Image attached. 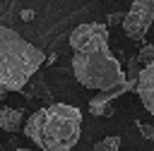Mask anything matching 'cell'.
I'll return each instance as SVG.
<instances>
[{
    "mask_svg": "<svg viewBox=\"0 0 154 151\" xmlns=\"http://www.w3.org/2000/svg\"><path fill=\"white\" fill-rule=\"evenodd\" d=\"M72 74L84 89L106 91L125 81V70L108 46V26L87 22L72 29Z\"/></svg>",
    "mask_w": 154,
    "mask_h": 151,
    "instance_id": "6da1fadb",
    "label": "cell"
},
{
    "mask_svg": "<svg viewBox=\"0 0 154 151\" xmlns=\"http://www.w3.org/2000/svg\"><path fill=\"white\" fill-rule=\"evenodd\" d=\"M24 132L38 151H70L82 137V110L70 103H51L29 115Z\"/></svg>",
    "mask_w": 154,
    "mask_h": 151,
    "instance_id": "7a4b0ae2",
    "label": "cell"
},
{
    "mask_svg": "<svg viewBox=\"0 0 154 151\" xmlns=\"http://www.w3.org/2000/svg\"><path fill=\"white\" fill-rule=\"evenodd\" d=\"M46 62L41 48L31 46L10 26H0V89L22 91Z\"/></svg>",
    "mask_w": 154,
    "mask_h": 151,
    "instance_id": "3957f363",
    "label": "cell"
},
{
    "mask_svg": "<svg viewBox=\"0 0 154 151\" xmlns=\"http://www.w3.org/2000/svg\"><path fill=\"white\" fill-rule=\"evenodd\" d=\"M123 31L132 41H144L154 24V0H132L130 10L123 14Z\"/></svg>",
    "mask_w": 154,
    "mask_h": 151,
    "instance_id": "277c9868",
    "label": "cell"
},
{
    "mask_svg": "<svg viewBox=\"0 0 154 151\" xmlns=\"http://www.w3.org/2000/svg\"><path fill=\"white\" fill-rule=\"evenodd\" d=\"M135 84H137V77H125V81L120 86H113V89H106V91H96V96L89 101V113L91 115H111V103L128 93V91H135Z\"/></svg>",
    "mask_w": 154,
    "mask_h": 151,
    "instance_id": "5b68a950",
    "label": "cell"
},
{
    "mask_svg": "<svg viewBox=\"0 0 154 151\" xmlns=\"http://www.w3.org/2000/svg\"><path fill=\"white\" fill-rule=\"evenodd\" d=\"M135 91H137L144 110L154 115V60L147 62V65H142V70H140V74H137Z\"/></svg>",
    "mask_w": 154,
    "mask_h": 151,
    "instance_id": "8992f818",
    "label": "cell"
},
{
    "mask_svg": "<svg viewBox=\"0 0 154 151\" xmlns=\"http://www.w3.org/2000/svg\"><path fill=\"white\" fill-rule=\"evenodd\" d=\"M19 125H22V110L10 108V105H2V108H0V129H5V132H17Z\"/></svg>",
    "mask_w": 154,
    "mask_h": 151,
    "instance_id": "52a82bcc",
    "label": "cell"
},
{
    "mask_svg": "<svg viewBox=\"0 0 154 151\" xmlns=\"http://www.w3.org/2000/svg\"><path fill=\"white\" fill-rule=\"evenodd\" d=\"M120 149V137H103L91 146V151H118Z\"/></svg>",
    "mask_w": 154,
    "mask_h": 151,
    "instance_id": "ba28073f",
    "label": "cell"
},
{
    "mask_svg": "<svg viewBox=\"0 0 154 151\" xmlns=\"http://www.w3.org/2000/svg\"><path fill=\"white\" fill-rule=\"evenodd\" d=\"M135 58H137V62H140V65H147V62H152V60H154V43H144Z\"/></svg>",
    "mask_w": 154,
    "mask_h": 151,
    "instance_id": "9c48e42d",
    "label": "cell"
},
{
    "mask_svg": "<svg viewBox=\"0 0 154 151\" xmlns=\"http://www.w3.org/2000/svg\"><path fill=\"white\" fill-rule=\"evenodd\" d=\"M140 70H142V65L137 62V58L132 55L130 60H128V70H125V77H137L140 74Z\"/></svg>",
    "mask_w": 154,
    "mask_h": 151,
    "instance_id": "30bf717a",
    "label": "cell"
},
{
    "mask_svg": "<svg viewBox=\"0 0 154 151\" xmlns=\"http://www.w3.org/2000/svg\"><path fill=\"white\" fill-rule=\"evenodd\" d=\"M137 129H140V134H142L144 139H154V127H152L149 122H142V120H137Z\"/></svg>",
    "mask_w": 154,
    "mask_h": 151,
    "instance_id": "8fae6325",
    "label": "cell"
},
{
    "mask_svg": "<svg viewBox=\"0 0 154 151\" xmlns=\"http://www.w3.org/2000/svg\"><path fill=\"white\" fill-rule=\"evenodd\" d=\"M120 22H123V14H120V12L108 14V26H116V24H120Z\"/></svg>",
    "mask_w": 154,
    "mask_h": 151,
    "instance_id": "7c38bea8",
    "label": "cell"
},
{
    "mask_svg": "<svg viewBox=\"0 0 154 151\" xmlns=\"http://www.w3.org/2000/svg\"><path fill=\"white\" fill-rule=\"evenodd\" d=\"M22 17H24V19H31V17H34V12H31V10H24V12H22Z\"/></svg>",
    "mask_w": 154,
    "mask_h": 151,
    "instance_id": "4fadbf2b",
    "label": "cell"
},
{
    "mask_svg": "<svg viewBox=\"0 0 154 151\" xmlns=\"http://www.w3.org/2000/svg\"><path fill=\"white\" fill-rule=\"evenodd\" d=\"M7 93H10V91H5V89H0V101H2V98H5Z\"/></svg>",
    "mask_w": 154,
    "mask_h": 151,
    "instance_id": "5bb4252c",
    "label": "cell"
},
{
    "mask_svg": "<svg viewBox=\"0 0 154 151\" xmlns=\"http://www.w3.org/2000/svg\"><path fill=\"white\" fill-rule=\"evenodd\" d=\"M17 151H34V149H17Z\"/></svg>",
    "mask_w": 154,
    "mask_h": 151,
    "instance_id": "9a60e30c",
    "label": "cell"
},
{
    "mask_svg": "<svg viewBox=\"0 0 154 151\" xmlns=\"http://www.w3.org/2000/svg\"><path fill=\"white\" fill-rule=\"evenodd\" d=\"M118 151H120V149H118Z\"/></svg>",
    "mask_w": 154,
    "mask_h": 151,
    "instance_id": "2e32d148",
    "label": "cell"
}]
</instances>
